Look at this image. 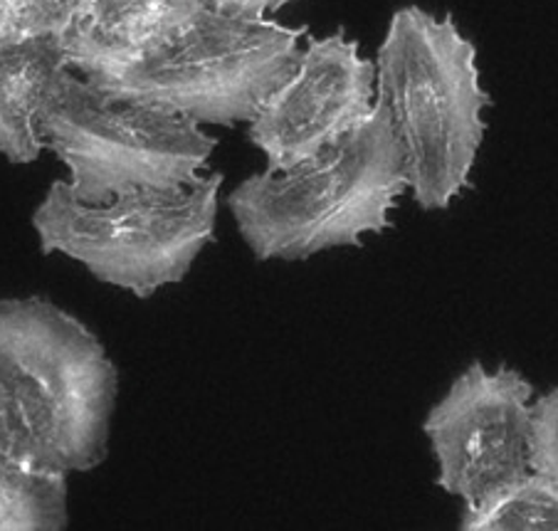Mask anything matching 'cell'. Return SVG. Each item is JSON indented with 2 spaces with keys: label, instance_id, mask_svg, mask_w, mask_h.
I'll return each instance as SVG.
<instances>
[{
  "label": "cell",
  "instance_id": "6da1fadb",
  "mask_svg": "<svg viewBox=\"0 0 558 531\" xmlns=\"http://www.w3.org/2000/svg\"><path fill=\"white\" fill-rule=\"evenodd\" d=\"M310 27L222 13L208 0H171L142 50L77 72L105 95L195 124L235 126L290 77Z\"/></svg>",
  "mask_w": 558,
  "mask_h": 531
},
{
  "label": "cell",
  "instance_id": "7a4b0ae2",
  "mask_svg": "<svg viewBox=\"0 0 558 531\" xmlns=\"http://www.w3.org/2000/svg\"><path fill=\"white\" fill-rule=\"evenodd\" d=\"M408 191L403 152L388 107H376L341 136L290 171L247 176L228 193V210L257 263H304L380 236Z\"/></svg>",
  "mask_w": 558,
  "mask_h": 531
},
{
  "label": "cell",
  "instance_id": "3957f363",
  "mask_svg": "<svg viewBox=\"0 0 558 531\" xmlns=\"http://www.w3.org/2000/svg\"><path fill=\"white\" fill-rule=\"evenodd\" d=\"M376 95L393 121L413 201L450 208L470 189L492 105L474 43L452 15L398 8L376 52Z\"/></svg>",
  "mask_w": 558,
  "mask_h": 531
},
{
  "label": "cell",
  "instance_id": "277c9868",
  "mask_svg": "<svg viewBox=\"0 0 558 531\" xmlns=\"http://www.w3.org/2000/svg\"><path fill=\"white\" fill-rule=\"evenodd\" d=\"M0 394L43 468L72 478L107 460L117 363L97 334L50 297H0Z\"/></svg>",
  "mask_w": 558,
  "mask_h": 531
},
{
  "label": "cell",
  "instance_id": "5b68a950",
  "mask_svg": "<svg viewBox=\"0 0 558 531\" xmlns=\"http://www.w3.org/2000/svg\"><path fill=\"white\" fill-rule=\"evenodd\" d=\"M222 173L173 191H136L85 203L58 179L37 203L31 226L40 255H64L101 285L148 300L181 285L213 240Z\"/></svg>",
  "mask_w": 558,
  "mask_h": 531
},
{
  "label": "cell",
  "instance_id": "8992f818",
  "mask_svg": "<svg viewBox=\"0 0 558 531\" xmlns=\"http://www.w3.org/2000/svg\"><path fill=\"white\" fill-rule=\"evenodd\" d=\"M43 138L85 203L198 183L218 146L195 121L109 97L72 70L45 109Z\"/></svg>",
  "mask_w": 558,
  "mask_h": 531
},
{
  "label": "cell",
  "instance_id": "52a82bcc",
  "mask_svg": "<svg viewBox=\"0 0 558 531\" xmlns=\"http://www.w3.org/2000/svg\"><path fill=\"white\" fill-rule=\"evenodd\" d=\"M534 386L511 366L472 361L427 411L423 433L445 495L477 507L532 470Z\"/></svg>",
  "mask_w": 558,
  "mask_h": 531
},
{
  "label": "cell",
  "instance_id": "ba28073f",
  "mask_svg": "<svg viewBox=\"0 0 558 531\" xmlns=\"http://www.w3.org/2000/svg\"><path fill=\"white\" fill-rule=\"evenodd\" d=\"M376 99V62L339 27L306 40L294 72L247 121V138L267 171H290L356 129Z\"/></svg>",
  "mask_w": 558,
  "mask_h": 531
},
{
  "label": "cell",
  "instance_id": "9c48e42d",
  "mask_svg": "<svg viewBox=\"0 0 558 531\" xmlns=\"http://www.w3.org/2000/svg\"><path fill=\"white\" fill-rule=\"evenodd\" d=\"M68 72L54 40L0 48V156L8 164H35L45 152L43 114Z\"/></svg>",
  "mask_w": 558,
  "mask_h": 531
},
{
  "label": "cell",
  "instance_id": "30bf717a",
  "mask_svg": "<svg viewBox=\"0 0 558 531\" xmlns=\"http://www.w3.org/2000/svg\"><path fill=\"white\" fill-rule=\"evenodd\" d=\"M70 527V474L35 460L8 400L0 394V531Z\"/></svg>",
  "mask_w": 558,
  "mask_h": 531
},
{
  "label": "cell",
  "instance_id": "8fae6325",
  "mask_svg": "<svg viewBox=\"0 0 558 531\" xmlns=\"http://www.w3.org/2000/svg\"><path fill=\"white\" fill-rule=\"evenodd\" d=\"M169 5L171 0H89L60 40L64 62L72 72H82L129 58L161 27Z\"/></svg>",
  "mask_w": 558,
  "mask_h": 531
},
{
  "label": "cell",
  "instance_id": "7c38bea8",
  "mask_svg": "<svg viewBox=\"0 0 558 531\" xmlns=\"http://www.w3.org/2000/svg\"><path fill=\"white\" fill-rule=\"evenodd\" d=\"M464 531H558V487L529 470L495 497L464 507Z\"/></svg>",
  "mask_w": 558,
  "mask_h": 531
},
{
  "label": "cell",
  "instance_id": "4fadbf2b",
  "mask_svg": "<svg viewBox=\"0 0 558 531\" xmlns=\"http://www.w3.org/2000/svg\"><path fill=\"white\" fill-rule=\"evenodd\" d=\"M529 468L558 487V388L532 400V447Z\"/></svg>",
  "mask_w": 558,
  "mask_h": 531
},
{
  "label": "cell",
  "instance_id": "5bb4252c",
  "mask_svg": "<svg viewBox=\"0 0 558 531\" xmlns=\"http://www.w3.org/2000/svg\"><path fill=\"white\" fill-rule=\"evenodd\" d=\"M89 0H23L21 43L54 40L68 35Z\"/></svg>",
  "mask_w": 558,
  "mask_h": 531
},
{
  "label": "cell",
  "instance_id": "9a60e30c",
  "mask_svg": "<svg viewBox=\"0 0 558 531\" xmlns=\"http://www.w3.org/2000/svg\"><path fill=\"white\" fill-rule=\"evenodd\" d=\"M208 3L222 13L245 15V17H267L269 13L282 11L284 5L296 3V0H208Z\"/></svg>",
  "mask_w": 558,
  "mask_h": 531
},
{
  "label": "cell",
  "instance_id": "2e32d148",
  "mask_svg": "<svg viewBox=\"0 0 558 531\" xmlns=\"http://www.w3.org/2000/svg\"><path fill=\"white\" fill-rule=\"evenodd\" d=\"M23 0H0V48L21 43Z\"/></svg>",
  "mask_w": 558,
  "mask_h": 531
}]
</instances>
